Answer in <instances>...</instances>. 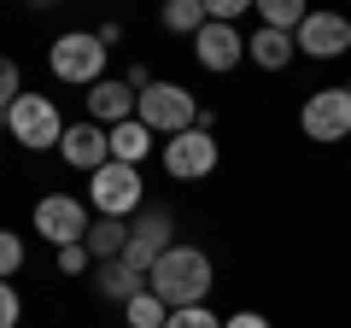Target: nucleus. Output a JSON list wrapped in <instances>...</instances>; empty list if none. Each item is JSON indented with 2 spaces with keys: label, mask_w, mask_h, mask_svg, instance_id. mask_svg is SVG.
<instances>
[{
  "label": "nucleus",
  "mask_w": 351,
  "mask_h": 328,
  "mask_svg": "<svg viewBox=\"0 0 351 328\" xmlns=\"http://www.w3.org/2000/svg\"><path fill=\"white\" fill-rule=\"evenodd\" d=\"M6 129H12L18 147L29 152H47L64 141V117H59V100H47V94H18L12 106H6Z\"/></svg>",
  "instance_id": "7"
},
{
  "label": "nucleus",
  "mask_w": 351,
  "mask_h": 328,
  "mask_svg": "<svg viewBox=\"0 0 351 328\" xmlns=\"http://www.w3.org/2000/svg\"><path fill=\"white\" fill-rule=\"evenodd\" d=\"M82 100H88V117H94V124L117 129V124H129V117H135V100H141V94L129 89L123 76H100V82L82 94Z\"/></svg>",
  "instance_id": "13"
},
{
  "label": "nucleus",
  "mask_w": 351,
  "mask_h": 328,
  "mask_svg": "<svg viewBox=\"0 0 351 328\" xmlns=\"http://www.w3.org/2000/svg\"><path fill=\"white\" fill-rule=\"evenodd\" d=\"M88 264H94V253H88L82 240H76V246H59V270H64V276H82Z\"/></svg>",
  "instance_id": "26"
},
{
  "label": "nucleus",
  "mask_w": 351,
  "mask_h": 328,
  "mask_svg": "<svg viewBox=\"0 0 351 328\" xmlns=\"http://www.w3.org/2000/svg\"><path fill=\"white\" fill-rule=\"evenodd\" d=\"M164 328H223V316H217L211 305H188V311H170Z\"/></svg>",
  "instance_id": "23"
},
{
  "label": "nucleus",
  "mask_w": 351,
  "mask_h": 328,
  "mask_svg": "<svg viewBox=\"0 0 351 328\" xmlns=\"http://www.w3.org/2000/svg\"><path fill=\"white\" fill-rule=\"evenodd\" d=\"M29 6H36V12H47V6H59V0H29Z\"/></svg>",
  "instance_id": "30"
},
{
  "label": "nucleus",
  "mask_w": 351,
  "mask_h": 328,
  "mask_svg": "<svg viewBox=\"0 0 351 328\" xmlns=\"http://www.w3.org/2000/svg\"><path fill=\"white\" fill-rule=\"evenodd\" d=\"M293 41L304 59H339V53H351V18L339 6H311L304 24L293 30Z\"/></svg>",
  "instance_id": "10"
},
{
  "label": "nucleus",
  "mask_w": 351,
  "mask_h": 328,
  "mask_svg": "<svg viewBox=\"0 0 351 328\" xmlns=\"http://www.w3.org/2000/svg\"><path fill=\"white\" fill-rule=\"evenodd\" d=\"M100 41H106V47H117V41H123V24H112V18H106V24H100Z\"/></svg>",
  "instance_id": "29"
},
{
  "label": "nucleus",
  "mask_w": 351,
  "mask_h": 328,
  "mask_svg": "<svg viewBox=\"0 0 351 328\" xmlns=\"http://www.w3.org/2000/svg\"><path fill=\"white\" fill-rule=\"evenodd\" d=\"M18 270H24V240L12 229H0V281H12Z\"/></svg>",
  "instance_id": "21"
},
{
  "label": "nucleus",
  "mask_w": 351,
  "mask_h": 328,
  "mask_svg": "<svg viewBox=\"0 0 351 328\" xmlns=\"http://www.w3.org/2000/svg\"><path fill=\"white\" fill-rule=\"evenodd\" d=\"M223 328H276L263 311H234V316H223Z\"/></svg>",
  "instance_id": "27"
},
{
  "label": "nucleus",
  "mask_w": 351,
  "mask_h": 328,
  "mask_svg": "<svg viewBox=\"0 0 351 328\" xmlns=\"http://www.w3.org/2000/svg\"><path fill=\"white\" fill-rule=\"evenodd\" d=\"M158 24L170 30V36H188L193 41L211 18H205V0H164V6H158Z\"/></svg>",
  "instance_id": "18"
},
{
  "label": "nucleus",
  "mask_w": 351,
  "mask_h": 328,
  "mask_svg": "<svg viewBox=\"0 0 351 328\" xmlns=\"http://www.w3.org/2000/svg\"><path fill=\"white\" fill-rule=\"evenodd\" d=\"M258 0H205V18H217V24H234L240 12H252Z\"/></svg>",
  "instance_id": "24"
},
{
  "label": "nucleus",
  "mask_w": 351,
  "mask_h": 328,
  "mask_svg": "<svg viewBox=\"0 0 351 328\" xmlns=\"http://www.w3.org/2000/svg\"><path fill=\"white\" fill-rule=\"evenodd\" d=\"M123 82H129V89L141 94V89H147V82H152V71H147V65H129V71H123Z\"/></svg>",
  "instance_id": "28"
},
{
  "label": "nucleus",
  "mask_w": 351,
  "mask_h": 328,
  "mask_svg": "<svg viewBox=\"0 0 351 328\" xmlns=\"http://www.w3.org/2000/svg\"><path fill=\"white\" fill-rule=\"evenodd\" d=\"M59 159L71 164V170H100L106 159H112V135H106V124H94V117H82V124H64V141H59Z\"/></svg>",
  "instance_id": "12"
},
{
  "label": "nucleus",
  "mask_w": 351,
  "mask_h": 328,
  "mask_svg": "<svg viewBox=\"0 0 351 328\" xmlns=\"http://www.w3.org/2000/svg\"><path fill=\"white\" fill-rule=\"evenodd\" d=\"M147 205V182H141V164H117L106 159L100 170H88V211L94 217H135Z\"/></svg>",
  "instance_id": "2"
},
{
  "label": "nucleus",
  "mask_w": 351,
  "mask_h": 328,
  "mask_svg": "<svg viewBox=\"0 0 351 328\" xmlns=\"http://www.w3.org/2000/svg\"><path fill=\"white\" fill-rule=\"evenodd\" d=\"M299 129L304 141H316V147H339V141H351V89L339 82V89H311L299 106Z\"/></svg>",
  "instance_id": "6"
},
{
  "label": "nucleus",
  "mask_w": 351,
  "mask_h": 328,
  "mask_svg": "<svg viewBox=\"0 0 351 328\" xmlns=\"http://www.w3.org/2000/svg\"><path fill=\"white\" fill-rule=\"evenodd\" d=\"M82 246L94 253V264H112V258H123V246H129V223L123 217H94Z\"/></svg>",
  "instance_id": "16"
},
{
  "label": "nucleus",
  "mask_w": 351,
  "mask_h": 328,
  "mask_svg": "<svg viewBox=\"0 0 351 328\" xmlns=\"http://www.w3.org/2000/svg\"><path fill=\"white\" fill-rule=\"evenodd\" d=\"M106 41H100V30H64L59 41L47 47V71L59 76V82H71V89H94L106 76Z\"/></svg>",
  "instance_id": "3"
},
{
  "label": "nucleus",
  "mask_w": 351,
  "mask_h": 328,
  "mask_svg": "<svg viewBox=\"0 0 351 328\" xmlns=\"http://www.w3.org/2000/svg\"><path fill=\"white\" fill-rule=\"evenodd\" d=\"M164 176H176V182H205L223 164V141H217V129H182V135H164Z\"/></svg>",
  "instance_id": "5"
},
{
  "label": "nucleus",
  "mask_w": 351,
  "mask_h": 328,
  "mask_svg": "<svg viewBox=\"0 0 351 328\" xmlns=\"http://www.w3.org/2000/svg\"><path fill=\"white\" fill-rule=\"evenodd\" d=\"M252 12H258L269 30H287V36H293V30L304 24V12H311V0H258Z\"/></svg>",
  "instance_id": "19"
},
{
  "label": "nucleus",
  "mask_w": 351,
  "mask_h": 328,
  "mask_svg": "<svg viewBox=\"0 0 351 328\" xmlns=\"http://www.w3.org/2000/svg\"><path fill=\"white\" fill-rule=\"evenodd\" d=\"M18 316H24V299L12 281H0V328H18Z\"/></svg>",
  "instance_id": "25"
},
{
  "label": "nucleus",
  "mask_w": 351,
  "mask_h": 328,
  "mask_svg": "<svg viewBox=\"0 0 351 328\" xmlns=\"http://www.w3.org/2000/svg\"><path fill=\"white\" fill-rule=\"evenodd\" d=\"M193 59H199V71H211V76H228V71H240L246 65V36H240L234 24H205L199 36H193Z\"/></svg>",
  "instance_id": "11"
},
{
  "label": "nucleus",
  "mask_w": 351,
  "mask_h": 328,
  "mask_svg": "<svg viewBox=\"0 0 351 328\" xmlns=\"http://www.w3.org/2000/svg\"><path fill=\"white\" fill-rule=\"evenodd\" d=\"M88 223H94L88 200H71V194H47V200H36V235L47 240L53 253L88 240Z\"/></svg>",
  "instance_id": "9"
},
{
  "label": "nucleus",
  "mask_w": 351,
  "mask_h": 328,
  "mask_svg": "<svg viewBox=\"0 0 351 328\" xmlns=\"http://www.w3.org/2000/svg\"><path fill=\"white\" fill-rule=\"evenodd\" d=\"M199 112L205 106L193 100L182 82H170V76H152L147 89H141V100H135V117L152 129V135H182V129L199 124Z\"/></svg>",
  "instance_id": "4"
},
{
  "label": "nucleus",
  "mask_w": 351,
  "mask_h": 328,
  "mask_svg": "<svg viewBox=\"0 0 351 328\" xmlns=\"http://www.w3.org/2000/svg\"><path fill=\"white\" fill-rule=\"evenodd\" d=\"M147 288L158 293L170 311H188V305H205V299H211L217 264H211V253H199V246H188V240H176L170 253L147 270Z\"/></svg>",
  "instance_id": "1"
},
{
  "label": "nucleus",
  "mask_w": 351,
  "mask_h": 328,
  "mask_svg": "<svg viewBox=\"0 0 351 328\" xmlns=\"http://www.w3.org/2000/svg\"><path fill=\"white\" fill-rule=\"evenodd\" d=\"M106 135H112V159H117V164H147V152H152V129L141 124V117H129V124L106 129Z\"/></svg>",
  "instance_id": "17"
},
{
  "label": "nucleus",
  "mask_w": 351,
  "mask_h": 328,
  "mask_svg": "<svg viewBox=\"0 0 351 328\" xmlns=\"http://www.w3.org/2000/svg\"><path fill=\"white\" fill-rule=\"evenodd\" d=\"M346 89H351V71H346Z\"/></svg>",
  "instance_id": "31"
},
{
  "label": "nucleus",
  "mask_w": 351,
  "mask_h": 328,
  "mask_svg": "<svg viewBox=\"0 0 351 328\" xmlns=\"http://www.w3.org/2000/svg\"><path fill=\"white\" fill-rule=\"evenodd\" d=\"M94 288H100L106 305H129L135 293H147V276H141V270H129L123 258H112V264H94Z\"/></svg>",
  "instance_id": "15"
},
{
  "label": "nucleus",
  "mask_w": 351,
  "mask_h": 328,
  "mask_svg": "<svg viewBox=\"0 0 351 328\" xmlns=\"http://www.w3.org/2000/svg\"><path fill=\"white\" fill-rule=\"evenodd\" d=\"M123 323H129V328H164V323H170V305L147 288V293H135V299L123 305Z\"/></svg>",
  "instance_id": "20"
},
{
  "label": "nucleus",
  "mask_w": 351,
  "mask_h": 328,
  "mask_svg": "<svg viewBox=\"0 0 351 328\" xmlns=\"http://www.w3.org/2000/svg\"><path fill=\"white\" fill-rule=\"evenodd\" d=\"M18 94H24V71H18V59H12V53H0V112H6V106H12Z\"/></svg>",
  "instance_id": "22"
},
{
  "label": "nucleus",
  "mask_w": 351,
  "mask_h": 328,
  "mask_svg": "<svg viewBox=\"0 0 351 328\" xmlns=\"http://www.w3.org/2000/svg\"><path fill=\"white\" fill-rule=\"evenodd\" d=\"M293 53H299V41H293L287 30L258 24V30L246 36V59L258 65V71H287V65H293Z\"/></svg>",
  "instance_id": "14"
},
{
  "label": "nucleus",
  "mask_w": 351,
  "mask_h": 328,
  "mask_svg": "<svg viewBox=\"0 0 351 328\" xmlns=\"http://www.w3.org/2000/svg\"><path fill=\"white\" fill-rule=\"evenodd\" d=\"M176 246V211L170 205H141L135 223H129V246H123V264L147 276L164 253Z\"/></svg>",
  "instance_id": "8"
}]
</instances>
